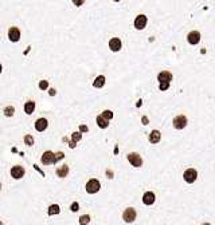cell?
<instances>
[{"label": "cell", "instance_id": "1", "mask_svg": "<svg viewBox=\"0 0 215 225\" xmlns=\"http://www.w3.org/2000/svg\"><path fill=\"white\" fill-rule=\"evenodd\" d=\"M86 192L89 193V194H94V193H97L99 189H101V184H99L98 180H96V178H92V180L88 181V184H86Z\"/></svg>", "mask_w": 215, "mask_h": 225}, {"label": "cell", "instance_id": "2", "mask_svg": "<svg viewBox=\"0 0 215 225\" xmlns=\"http://www.w3.org/2000/svg\"><path fill=\"white\" fill-rule=\"evenodd\" d=\"M172 123H173V127H175V129H177V130H183V129H184V127L187 126V123H188V119H187L186 115L180 114V115H177V117L173 118Z\"/></svg>", "mask_w": 215, "mask_h": 225}, {"label": "cell", "instance_id": "3", "mask_svg": "<svg viewBox=\"0 0 215 225\" xmlns=\"http://www.w3.org/2000/svg\"><path fill=\"white\" fill-rule=\"evenodd\" d=\"M136 217H137V213H136V210L133 208H126L125 210H124V213H123V220L125 221V223H128V224L133 223V221L136 220Z\"/></svg>", "mask_w": 215, "mask_h": 225}, {"label": "cell", "instance_id": "4", "mask_svg": "<svg viewBox=\"0 0 215 225\" xmlns=\"http://www.w3.org/2000/svg\"><path fill=\"white\" fill-rule=\"evenodd\" d=\"M183 178H184V181L187 184H194L196 181V178H198V171L195 169H187L184 171V174H183Z\"/></svg>", "mask_w": 215, "mask_h": 225}, {"label": "cell", "instance_id": "5", "mask_svg": "<svg viewBox=\"0 0 215 225\" xmlns=\"http://www.w3.org/2000/svg\"><path fill=\"white\" fill-rule=\"evenodd\" d=\"M128 161L132 164V166L135 168H140L143 165V159L140 157L139 153H129L128 154Z\"/></svg>", "mask_w": 215, "mask_h": 225}, {"label": "cell", "instance_id": "6", "mask_svg": "<svg viewBox=\"0 0 215 225\" xmlns=\"http://www.w3.org/2000/svg\"><path fill=\"white\" fill-rule=\"evenodd\" d=\"M24 173H26V170H24V168L20 166V165H16V166L11 168V177L15 178V180H20L22 177H24Z\"/></svg>", "mask_w": 215, "mask_h": 225}, {"label": "cell", "instance_id": "7", "mask_svg": "<svg viewBox=\"0 0 215 225\" xmlns=\"http://www.w3.org/2000/svg\"><path fill=\"white\" fill-rule=\"evenodd\" d=\"M55 154L52 152H50V150H47V152L43 153L42 155V164L43 165H51V164H55Z\"/></svg>", "mask_w": 215, "mask_h": 225}, {"label": "cell", "instance_id": "8", "mask_svg": "<svg viewBox=\"0 0 215 225\" xmlns=\"http://www.w3.org/2000/svg\"><path fill=\"white\" fill-rule=\"evenodd\" d=\"M147 21H148V19L145 15H139L135 19V28L136 30H144L145 26H147Z\"/></svg>", "mask_w": 215, "mask_h": 225}, {"label": "cell", "instance_id": "9", "mask_svg": "<svg viewBox=\"0 0 215 225\" xmlns=\"http://www.w3.org/2000/svg\"><path fill=\"white\" fill-rule=\"evenodd\" d=\"M187 40H188L190 44L195 46L200 42V32L199 31H191V32L187 35Z\"/></svg>", "mask_w": 215, "mask_h": 225}, {"label": "cell", "instance_id": "10", "mask_svg": "<svg viewBox=\"0 0 215 225\" xmlns=\"http://www.w3.org/2000/svg\"><path fill=\"white\" fill-rule=\"evenodd\" d=\"M47 127H49V121L46 119V118H38V119L35 121V130L39 131V133L45 131Z\"/></svg>", "mask_w": 215, "mask_h": 225}, {"label": "cell", "instance_id": "11", "mask_svg": "<svg viewBox=\"0 0 215 225\" xmlns=\"http://www.w3.org/2000/svg\"><path fill=\"white\" fill-rule=\"evenodd\" d=\"M8 38H10V40H11V42H14V43L19 42V39H20V30L18 27H11L10 31H8Z\"/></svg>", "mask_w": 215, "mask_h": 225}, {"label": "cell", "instance_id": "12", "mask_svg": "<svg viewBox=\"0 0 215 225\" xmlns=\"http://www.w3.org/2000/svg\"><path fill=\"white\" fill-rule=\"evenodd\" d=\"M121 40L118 39V38H112L110 40H109V48L112 50L113 52H117L121 50Z\"/></svg>", "mask_w": 215, "mask_h": 225}, {"label": "cell", "instance_id": "13", "mask_svg": "<svg viewBox=\"0 0 215 225\" xmlns=\"http://www.w3.org/2000/svg\"><path fill=\"white\" fill-rule=\"evenodd\" d=\"M155 200H156V196H155L153 192H145L144 196H143V202L148 206H151L152 204H153Z\"/></svg>", "mask_w": 215, "mask_h": 225}, {"label": "cell", "instance_id": "14", "mask_svg": "<svg viewBox=\"0 0 215 225\" xmlns=\"http://www.w3.org/2000/svg\"><path fill=\"white\" fill-rule=\"evenodd\" d=\"M157 80H159V83L160 82L171 83V80H172V74H171L170 71H161V73H159V75H157Z\"/></svg>", "mask_w": 215, "mask_h": 225}, {"label": "cell", "instance_id": "15", "mask_svg": "<svg viewBox=\"0 0 215 225\" xmlns=\"http://www.w3.org/2000/svg\"><path fill=\"white\" fill-rule=\"evenodd\" d=\"M160 138H161V133L159 130H152L151 134H149L148 139L151 143H159L160 142Z\"/></svg>", "mask_w": 215, "mask_h": 225}, {"label": "cell", "instance_id": "16", "mask_svg": "<svg viewBox=\"0 0 215 225\" xmlns=\"http://www.w3.org/2000/svg\"><path fill=\"white\" fill-rule=\"evenodd\" d=\"M35 102L34 101H29L24 103V112H26L27 115H31L34 112V110H35Z\"/></svg>", "mask_w": 215, "mask_h": 225}, {"label": "cell", "instance_id": "17", "mask_svg": "<svg viewBox=\"0 0 215 225\" xmlns=\"http://www.w3.org/2000/svg\"><path fill=\"white\" fill-rule=\"evenodd\" d=\"M67 174H69V166H67V165H62V166H59L57 169V176L59 178L67 177Z\"/></svg>", "mask_w": 215, "mask_h": 225}, {"label": "cell", "instance_id": "18", "mask_svg": "<svg viewBox=\"0 0 215 225\" xmlns=\"http://www.w3.org/2000/svg\"><path fill=\"white\" fill-rule=\"evenodd\" d=\"M96 122H97V125H98V127L99 129H106V127L109 126V121L108 119H105L104 117H102L101 114L97 117V119H96Z\"/></svg>", "mask_w": 215, "mask_h": 225}, {"label": "cell", "instance_id": "19", "mask_svg": "<svg viewBox=\"0 0 215 225\" xmlns=\"http://www.w3.org/2000/svg\"><path fill=\"white\" fill-rule=\"evenodd\" d=\"M93 86H94L96 89H101V87H104L105 86V77L104 75H98V77L94 79V82H93Z\"/></svg>", "mask_w": 215, "mask_h": 225}, {"label": "cell", "instance_id": "20", "mask_svg": "<svg viewBox=\"0 0 215 225\" xmlns=\"http://www.w3.org/2000/svg\"><path fill=\"white\" fill-rule=\"evenodd\" d=\"M59 212H61V208H59V205H57V204L50 205V206H49V209H47V214H49V216L59 214Z\"/></svg>", "mask_w": 215, "mask_h": 225}, {"label": "cell", "instance_id": "21", "mask_svg": "<svg viewBox=\"0 0 215 225\" xmlns=\"http://www.w3.org/2000/svg\"><path fill=\"white\" fill-rule=\"evenodd\" d=\"M90 223V216L89 214H83L79 217V225H88Z\"/></svg>", "mask_w": 215, "mask_h": 225}, {"label": "cell", "instance_id": "22", "mask_svg": "<svg viewBox=\"0 0 215 225\" xmlns=\"http://www.w3.org/2000/svg\"><path fill=\"white\" fill-rule=\"evenodd\" d=\"M15 112V109L12 107V106H7V107L4 109V115L5 117H12Z\"/></svg>", "mask_w": 215, "mask_h": 225}, {"label": "cell", "instance_id": "23", "mask_svg": "<svg viewBox=\"0 0 215 225\" xmlns=\"http://www.w3.org/2000/svg\"><path fill=\"white\" fill-rule=\"evenodd\" d=\"M81 138H82V133H81V131H74V133L71 134V139L76 141V142L81 141Z\"/></svg>", "mask_w": 215, "mask_h": 225}, {"label": "cell", "instance_id": "24", "mask_svg": "<svg viewBox=\"0 0 215 225\" xmlns=\"http://www.w3.org/2000/svg\"><path fill=\"white\" fill-rule=\"evenodd\" d=\"M102 117L105 118V119H108V121H110L112 118H113V111H110V110H105V111H102Z\"/></svg>", "mask_w": 215, "mask_h": 225}, {"label": "cell", "instance_id": "25", "mask_svg": "<svg viewBox=\"0 0 215 225\" xmlns=\"http://www.w3.org/2000/svg\"><path fill=\"white\" fill-rule=\"evenodd\" d=\"M24 142H26L27 146H32L34 145V137L30 135V134H27V135L24 137Z\"/></svg>", "mask_w": 215, "mask_h": 225}, {"label": "cell", "instance_id": "26", "mask_svg": "<svg viewBox=\"0 0 215 225\" xmlns=\"http://www.w3.org/2000/svg\"><path fill=\"white\" fill-rule=\"evenodd\" d=\"M168 87H170V83H168V82H160V83H159V89H160L161 91H166V90H168Z\"/></svg>", "mask_w": 215, "mask_h": 225}, {"label": "cell", "instance_id": "27", "mask_svg": "<svg viewBox=\"0 0 215 225\" xmlns=\"http://www.w3.org/2000/svg\"><path fill=\"white\" fill-rule=\"evenodd\" d=\"M39 89L40 90H47L49 89V82H47V80H40V82H39Z\"/></svg>", "mask_w": 215, "mask_h": 225}, {"label": "cell", "instance_id": "28", "mask_svg": "<svg viewBox=\"0 0 215 225\" xmlns=\"http://www.w3.org/2000/svg\"><path fill=\"white\" fill-rule=\"evenodd\" d=\"M78 209H79V204L78 202H73L70 206V210L71 212H78Z\"/></svg>", "mask_w": 215, "mask_h": 225}, {"label": "cell", "instance_id": "29", "mask_svg": "<svg viewBox=\"0 0 215 225\" xmlns=\"http://www.w3.org/2000/svg\"><path fill=\"white\" fill-rule=\"evenodd\" d=\"M63 157H65L63 152H58L57 154H55V161H59V159H63Z\"/></svg>", "mask_w": 215, "mask_h": 225}, {"label": "cell", "instance_id": "30", "mask_svg": "<svg viewBox=\"0 0 215 225\" xmlns=\"http://www.w3.org/2000/svg\"><path fill=\"white\" fill-rule=\"evenodd\" d=\"M74 5H77V7H81V5H83V3H85V0H73Z\"/></svg>", "mask_w": 215, "mask_h": 225}, {"label": "cell", "instance_id": "31", "mask_svg": "<svg viewBox=\"0 0 215 225\" xmlns=\"http://www.w3.org/2000/svg\"><path fill=\"white\" fill-rule=\"evenodd\" d=\"M88 130L89 129H88V126H86V125H81V126H79V131H81V133H86Z\"/></svg>", "mask_w": 215, "mask_h": 225}, {"label": "cell", "instance_id": "32", "mask_svg": "<svg viewBox=\"0 0 215 225\" xmlns=\"http://www.w3.org/2000/svg\"><path fill=\"white\" fill-rule=\"evenodd\" d=\"M69 146H70L71 149H74V148H76V141H73V139H71L70 142H69Z\"/></svg>", "mask_w": 215, "mask_h": 225}, {"label": "cell", "instance_id": "33", "mask_svg": "<svg viewBox=\"0 0 215 225\" xmlns=\"http://www.w3.org/2000/svg\"><path fill=\"white\" fill-rule=\"evenodd\" d=\"M49 94H50L51 96H54V95H55V89H50V90H49Z\"/></svg>", "mask_w": 215, "mask_h": 225}, {"label": "cell", "instance_id": "34", "mask_svg": "<svg viewBox=\"0 0 215 225\" xmlns=\"http://www.w3.org/2000/svg\"><path fill=\"white\" fill-rule=\"evenodd\" d=\"M143 125H148V118L147 117H143Z\"/></svg>", "mask_w": 215, "mask_h": 225}, {"label": "cell", "instance_id": "35", "mask_svg": "<svg viewBox=\"0 0 215 225\" xmlns=\"http://www.w3.org/2000/svg\"><path fill=\"white\" fill-rule=\"evenodd\" d=\"M202 225H211V224H208V223H204V224H202Z\"/></svg>", "mask_w": 215, "mask_h": 225}, {"label": "cell", "instance_id": "36", "mask_svg": "<svg viewBox=\"0 0 215 225\" xmlns=\"http://www.w3.org/2000/svg\"><path fill=\"white\" fill-rule=\"evenodd\" d=\"M0 74H2V64H0Z\"/></svg>", "mask_w": 215, "mask_h": 225}, {"label": "cell", "instance_id": "37", "mask_svg": "<svg viewBox=\"0 0 215 225\" xmlns=\"http://www.w3.org/2000/svg\"><path fill=\"white\" fill-rule=\"evenodd\" d=\"M114 2H120V0H114Z\"/></svg>", "mask_w": 215, "mask_h": 225}, {"label": "cell", "instance_id": "38", "mask_svg": "<svg viewBox=\"0 0 215 225\" xmlns=\"http://www.w3.org/2000/svg\"><path fill=\"white\" fill-rule=\"evenodd\" d=\"M0 225H3V224H2V223H0Z\"/></svg>", "mask_w": 215, "mask_h": 225}, {"label": "cell", "instance_id": "39", "mask_svg": "<svg viewBox=\"0 0 215 225\" xmlns=\"http://www.w3.org/2000/svg\"><path fill=\"white\" fill-rule=\"evenodd\" d=\"M0 188H2V185H0Z\"/></svg>", "mask_w": 215, "mask_h": 225}]
</instances>
